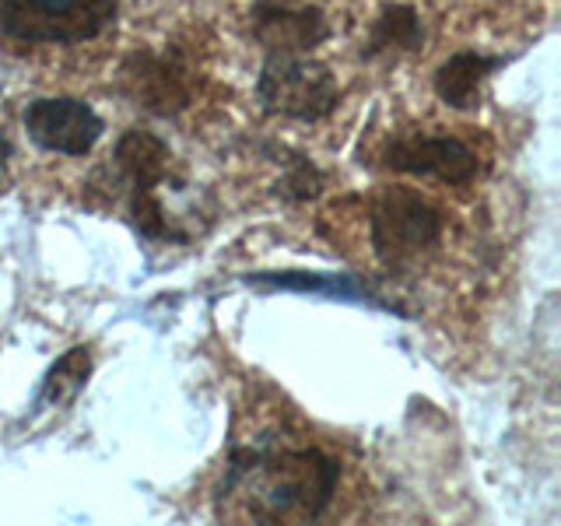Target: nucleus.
Returning <instances> with one entry per match:
<instances>
[{"mask_svg": "<svg viewBox=\"0 0 561 526\" xmlns=\"http://www.w3.org/2000/svg\"><path fill=\"white\" fill-rule=\"evenodd\" d=\"M341 488V460L323 446L260 435L236 443L218 484V516L239 523H316Z\"/></svg>", "mask_w": 561, "mask_h": 526, "instance_id": "nucleus-1", "label": "nucleus"}, {"mask_svg": "<svg viewBox=\"0 0 561 526\" xmlns=\"http://www.w3.org/2000/svg\"><path fill=\"white\" fill-rule=\"evenodd\" d=\"M446 236L443 210L411 186H386L368 207V242L382 267L417 271Z\"/></svg>", "mask_w": 561, "mask_h": 526, "instance_id": "nucleus-2", "label": "nucleus"}, {"mask_svg": "<svg viewBox=\"0 0 561 526\" xmlns=\"http://www.w3.org/2000/svg\"><path fill=\"white\" fill-rule=\"evenodd\" d=\"M116 22V0H0V32L25 46L92 43Z\"/></svg>", "mask_w": 561, "mask_h": 526, "instance_id": "nucleus-3", "label": "nucleus"}, {"mask_svg": "<svg viewBox=\"0 0 561 526\" xmlns=\"http://www.w3.org/2000/svg\"><path fill=\"white\" fill-rule=\"evenodd\" d=\"M260 105L274 116L316 123L337 110L341 88L330 67L309 60L306 53H267L256 81Z\"/></svg>", "mask_w": 561, "mask_h": 526, "instance_id": "nucleus-4", "label": "nucleus"}, {"mask_svg": "<svg viewBox=\"0 0 561 526\" xmlns=\"http://www.w3.org/2000/svg\"><path fill=\"white\" fill-rule=\"evenodd\" d=\"M172 155L165 140H158L148 130H130L119 137L116 145V169L130 186V215L134 228L148 239H183L172 228L165 204H162V186L172 180L169 175Z\"/></svg>", "mask_w": 561, "mask_h": 526, "instance_id": "nucleus-5", "label": "nucleus"}, {"mask_svg": "<svg viewBox=\"0 0 561 526\" xmlns=\"http://www.w3.org/2000/svg\"><path fill=\"white\" fill-rule=\"evenodd\" d=\"M386 165L408 175H425V180H438L446 186H463L470 183L481 169V158L460 137L449 134H414V137H397L386 148Z\"/></svg>", "mask_w": 561, "mask_h": 526, "instance_id": "nucleus-6", "label": "nucleus"}, {"mask_svg": "<svg viewBox=\"0 0 561 526\" xmlns=\"http://www.w3.org/2000/svg\"><path fill=\"white\" fill-rule=\"evenodd\" d=\"M25 130L43 151L88 155L102 137V119L81 99H35L25 110Z\"/></svg>", "mask_w": 561, "mask_h": 526, "instance_id": "nucleus-7", "label": "nucleus"}, {"mask_svg": "<svg viewBox=\"0 0 561 526\" xmlns=\"http://www.w3.org/2000/svg\"><path fill=\"white\" fill-rule=\"evenodd\" d=\"M253 35L267 46V53H309L320 46L330 25L323 11L316 8H291L274 4V0H260L253 8Z\"/></svg>", "mask_w": 561, "mask_h": 526, "instance_id": "nucleus-8", "label": "nucleus"}, {"mask_svg": "<svg viewBox=\"0 0 561 526\" xmlns=\"http://www.w3.org/2000/svg\"><path fill=\"white\" fill-rule=\"evenodd\" d=\"M123 75H127L134 99L154 113H175V110H183V105H190L186 75L169 57L145 53V57H134Z\"/></svg>", "mask_w": 561, "mask_h": 526, "instance_id": "nucleus-9", "label": "nucleus"}, {"mask_svg": "<svg viewBox=\"0 0 561 526\" xmlns=\"http://www.w3.org/2000/svg\"><path fill=\"white\" fill-rule=\"evenodd\" d=\"M502 57H484V53H456L435 75V95L453 110H473L481 99V88L491 78V70H499Z\"/></svg>", "mask_w": 561, "mask_h": 526, "instance_id": "nucleus-10", "label": "nucleus"}, {"mask_svg": "<svg viewBox=\"0 0 561 526\" xmlns=\"http://www.w3.org/2000/svg\"><path fill=\"white\" fill-rule=\"evenodd\" d=\"M421 39H425V28H421V18L414 8L408 4H390L373 25V35H368V53H414L421 49Z\"/></svg>", "mask_w": 561, "mask_h": 526, "instance_id": "nucleus-11", "label": "nucleus"}, {"mask_svg": "<svg viewBox=\"0 0 561 526\" xmlns=\"http://www.w3.org/2000/svg\"><path fill=\"white\" fill-rule=\"evenodd\" d=\"M88 368H92V358H88V351L78 347V351H67V355L53 365V373L46 379V400H67L81 390V382L88 379Z\"/></svg>", "mask_w": 561, "mask_h": 526, "instance_id": "nucleus-12", "label": "nucleus"}, {"mask_svg": "<svg viewBox=\"0 0 561 526\" xmlns=\"http://www.w3.org/2000/svg\"><path fill=\"white\" fill-rule=\"evenodd\" d=\"M316 190H320V172H316L309 162H302V158H295L291 172L285 175V193L291 201H306Z\"/></svg>", "mask_w": 561, "mask_h": 526, "instance_id": "nucleus-13", "label": "nucleus"}, {"mask_svg": "<svg viewBox=\"0 0 561 526\" xmlns=\"http://www.w3.org/2000/svg\"><path fill=\"white\" fill-rule=\"evenodd\" d=\"M8 155H11V148H8V137L0 134V183H4V172H8Z\"/></svg>", "mask_w": 561, "mask_h": 526, "instance_id": "nucleus-14", "label": "nucleus"}]
</instances>
